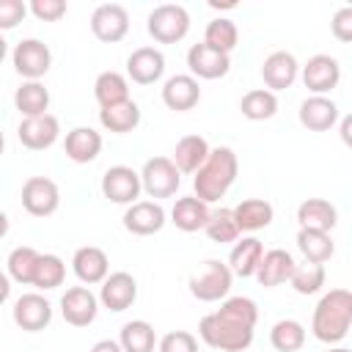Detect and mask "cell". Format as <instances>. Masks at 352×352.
Segmentation results:
<instances>
[{"instance_id": "f6af8a7d", "label": "cell", "mask_w": 352, "mask_h": 352, "mask_svg": "<svg viewBox=\"0 0 352 352\" xmlns=\"http://www.w3.org/2000/svg\"><path fill=\"white\" fill-rule=\"evenodd\" d=\"M330 30H333V36L338 41H344V44L352 41V8L349 6H344V8L336 11V16L330 22Z\"/></svg>"}, {"instance_id": "603a6c76", "label": "cell", "mask_w": 352, "mask_h": 352, "mask_svg": "<svg viewBox=\"0 0 352 352\" xmlns=\"http://www.w3.org/2000/svg\"><path fill=\"white\" fill-rule=\"evenodd\" d=\"M338 121V104L327 96H308L300 104V124L311 132H324Z\"/></svg>"}, {"instance_id": "9c48e42d", "label": "cell", "mask_w": 352, "mask_h": 352, "mask_svg": "<svg viewBox=\"0 0 352 352\" xmlns=\"http://www.w3.org/2000/svg\"><path fill=\"white\" fill-rule=\"evenodd\" d=\"M50 63H52V52L38 38H25L14 47V69L28 80L44 77L50 72Z\"/></svg>"}, {"instance_id": "7bdbcfd3", "label": "cell", "mask_w": 352, "mask_h": 352, "mask_svg": "<svg viewBox=\"0 0 352 352\" xmlns=\"http://www.w3.org/2000/svg\"><path fill=\"white\" fill-rule=\"evenodd\" d=\"M28 14V6L22 0H0V30L16 28Z\"/></svg>"}, {"instance_id": "5bb4252c", "label": "cell", "mask_w": 352, "mask_h": 352, "mask_svg": "<svg viewBox=\"0 0 352 352\" xmlns=\"http://www.w3.org/2000/svg\"><path fill=\"white\" fill-rule=\"evenodd\" d=\"M187 66L195 77H204V80H217V77H226L228 69H231V60L226 52H217L212 50L209 44H192L187 50Z\"/></svg>"}, {"instance_id": "9a60e30c", "label": "cell", "mask_w": 352, "mask_h": 352, "mask_svg": "<svg viewBox=\"0 0 352 352\" xmlns=\"http://www.w3.org/2000/svg\"><path fill=\"white\" fill-rule=\"evenodd\" d=\"M14 322L28 333H38L52 322V305L36 292L22 294L14 302Z\"/></svg>"}, {"instance_id": "836d02e7", "label": "cell", "mask_w": 352, "mask_h": 352, "mask_svg": "<svg viewBox=\"0 0 352 352\" xmlns=\"http://www.w3.org/2000/svg\"><path fill=\"white\" fill-rule=\"evenodd\" d=\"M154 327L143 319H132L121 327V336H118V344L124 352H154Z\"/></svg>"}, {"instance_id": "6da1fadb", "label": "cell", "mask_w": 352, "mask_h": 352, "mask_svg": "<svg viewBox=\"0 0 352 352\" xmlns=\"http://www.w3.org/2000/svg\"><path fill=\"white\" fill-rule=\"evenodd\" d=\"M258 308L250 297H228L214 314H206L198 324L204 344L220 352H245L253 341Z\"/></svg>"}, {"instance_id": "f907efd6", "label": "cell", "mask_w": 352, "mask_h": 352, "mask_svg": "<svg viewBox=\"0 0 352 352\" xmlns=\"http://www.w3.org/2000/svg\"><path fill=\"white\" fill-rule=\"evenodd\" d=\"M6 52H8V44H6V38L0 36V63H3V58H6Z\"/></svg>"}, {"instance_id": "f1b7e54d", "label": "cell", "mask_w": 352, "mask_h": 352, "mask_svg": "<svg viewBox=\"0 0 352 352\" xmlns=\"http://www.w3.org/2000/svg\"><path fill=\"white\" fill-rule=\"evenodd\" d=\"M231 212H234L239 231H258V228H267L272 223V206L264 198H245Z\"/></svg>"}, {"instance_id": "2e32d148", "label": "cell", "mask_w": 352, "mask_h": 352, "mask_svg": "<svg viewBox=\"0 0 352 352\" xmlns=\"http://www.w3.org/2000/svg\"><path fill=\"white\" fill-rule=\"evenodd\" d=\"M162 226H165V209L154 201H135L124 212V228L129 234L148 236V234H157Z\"/></svg>"}, {"instance_id": "5b68a950", "label": "cell", "mask_w": 352, "mask_h": 352, "mask_svg": "<svg viewBox=\"0 0 352 352\" xmlns=\"http://www.w3.org/2000/svg\"><path fill=\"white\" fill-rule=\"evenodd\" d=\"M231 278L234 275H231L228 264H223L217 258H206L204 267L190 278V292L201 302H214V300H223L228 294Z\"/></svg>"}, {"instance_id": "c3c4849f", "label": "cell", "mask_w": 352, "mask_h": 352, "mask_svg": "<svg viewBox=\"0 0 352 352\" xmlns=\"http://www.w3.org/2000/svg\"><path fill=\"white\" fill-rule=\"evenodd\" d=\"M6 234H8V217H6L3 212H0V239H3Z\"/></svg>"}, {"instance_id": "484cf974", "label": "cell", "mask_w": 352, "mask_h": 352, "mask_svg": "<svg viewBox=\"0 0 352 352\" xmlns=\"http://www.w3.org/2000/svg\"><path fill=\"white\" fill-rule=\"evenodd\" d=\"M209 157V143L206 138L201 135H184L179 143H176V151H173V165L179 173H195L204 160Z\"/></svg>"}, {"instance_id": "b9f144b4", "label": "cell", "mask_w": 352, "mask_h": 352, "mask_svg": "<svg viewBox=\"0 0 352 352\" xmlns=\"http://www.w3.org/2000/svg\"><path fill=\"white\" fill-rule=\"evenodd\" d=\"M160 352H198V341L187 330H170L162 336Z\"/></svg>"}, {"instance_id": "4316f807", "label": "cell", "mask_w": 352, "mask_h": 352, "mask_svg": "<svg viewBox=\"0 0 352 352\" xmlns=\"http://www.w3.org/2000/svg\"><path fill=\"white\" fill-rule=\"evenodd\" d=\"M264 256V248L256 236H245L242 242H236L231 248V256H228V270L231 275H239V278H253L256 275V267Z\"/></svg>"}, {"instance_id": "8992f818", "label": "cell", "mask_w": 352, "mask_h": 352, "mask_svg": "<svg viewBox=\"0 0 352 352\" xmlns=\"http://www.w3.org/2000/svg\"><path fill=\"white\" fill-rule=\"evenodd\" d=\"M138 176H140V190H146L151 198H170L182 184V173L176 170L173 160H168V157L146 160V165Z\"/></svg>"}, {"instance_id": "52a82bcc", "label": "cell", "mask_w": 352, "mask_h": 352, "mask_svg": "<svg viewBox=\"0 0 352 352\" xmlns=\"http://www.w3.org/2000/svg\"><path fill=\"white\" fill-rule=\"evenodd\" d=\"M91 30L104 44L121 41L126 36V30H129V14H126V8L118 6V3H102V6H96L94 14H91Z\"/></svg>"}, {"instance_id": "8fae6325", "label": "cell", "mask_w": 352, "mask_h": 352, "mask_svg": "<svg viewBox=\"0 0 352 352\" xmlns=\"http://www.w3.org/2000/svg\"><path fill=\"white\" fill-rule=\"evenodd\" d=\"M96 311H99V300L85 286H72L60 297V314L74 327H88L96 319Z\"/></svg>"}, {"instance_id": "ee69618b", "label": "cell", "mask_w": 352, "mask_h": 352, "mask_svg": "<svg viewBox=\"0 0 352 352\" xmlns=\"http://www.w3.org/2000/svg\"><path fill=\"white\" fill-rule=\"evenodd\" d=\"M30 11L41 22H58L66 14V3L63 0H33L30 3Z\"/></svg>"}, {"instance_id": "ab89813d", "label": "cell", "mask_w": 352, "mask_h": 352, "mask_svg": "<svg viewBox=\"0 0 352 352\" xmlns=\"http://www.w3.org/2000/svg\"><path fill=\"white\" fill-rule=\"evenodd\" d=\"M289 283L294 286L297 294H316L324 286V267L322 264H314V261L294 264Z\"/></svg>"}, {"instance_id": "1f68e13d", "label": "cell", "mask_w": 352, "mask_h": 352, "mask_svg": "<svg viewBox=\"0 0 352 352\" xmlns=\"http://www.w3.org/2000/svg\"><path fill=\"white\" fill-rule=\"evenodd\" d=\"M297 248H300V253L305 256V261H314V264H324V261L333 256V250H336L330 234L314 231V228H300V234H297Z\"/></svg>"}, {"instance_id": "3957f363", "label": "cell", "mask_w": 352, "mask_h": 352, "mask_svg": "<svg viewBox=\"0 0 352 352\" xmlns=\"http://www.w3.org/2000/svg\"><path fill=\"white\" fill-rule=\"evenodd\" d=\"M352 324V294L346 289H330L314 308L311 330L319 341L336 344L349 333Z\"/></svg>"}, {"instance_id": "4fadbf2b", "label": "cell", "mask_w": 352, "mask_h": 352, "mask_svg": "<svg viewBox=\"0 0 352 352\" xmlns=\"http://www.w3.org/2000/svg\"><path fill=\"white\" fill-rule=\"evenodd\" d=\"M102 192L113 204H135L140 195V176L126 165H113L102 176Z\"/></svg>"}, {"instance_id": "30bf717a", "label": "cell", "mask_w": 352, "mask_h": 352, "mask_svg": "<svg viewBox=\"0 0 352 352\" xmlns=\"http://www.w3.org/2000/svg\"><path fill=\"white\" fill-rule=\"evenodd\" d=\"M16 135H19V143H22L25 148H30V151H44V148H50V146L58 140L60 124H58V118H55L52 113L33 116V118H25V121L19 124Z\"/></svg>"}, {"instance_id": "bcb514c9", "label": "cell", "mask_w": 352, "mask_h": 352, "mask_svg": "<svg viewBox=\"0 0 352 352\" xmlns=\"http://www.w3.org/2000/svg\"><path fill=\"white\" fill-rule=\"evenodd\" d=\"M91 352H124V349H121L118 341H113V338H102V341H96V344L91 346Z\"/></svg>"}, {"instance_id": "ffe728a7", "label": "cell", "mask_w": 352, "mask_h": 352, "mask_svg": "<svg viewBox=\"0 0 352 352\" xmlns=\"http://www.w3.org/2000/svg\"><path fill=\"white\" fill-rule=\"evenodd\" d=\"M292 270H294V258H292V253L283 250V248H272V250H267V253L261 256V261H258L253 278H258L261 286L272 289V286L286 283V280L292 278Z\"/></svg>"}, {"instance_id": "d6a6232c", "label": "cell", "mask_w": 352, "mask_h": 352, "mask_svg": "<svg viewBox=\"0 0 352 352\" xmlns=\"http://www.w3.org/2000/svg\"><path fill=\"white\" fill-rule=\"evenodd\" d=\"M94 96L102 107H110V104H121L129 99V85L124 80V74L118 72H102L94 82Z\"/></svg>"}, {"instance_id": "681fc988", "label": "cell", "mask_w": 352, "mask_h": 352, "mask_svg": "<svg viewBox=\"0 0 352 352\" xmlns=\"http://www.w3.org/2000/svg\"><path fill=\"white\" fill-rule=\"evenodd\" d=\"M349 124H352V118H344V124H341V135L346 143H349Z\"/></svg>"}, {"instance_id": "f546056e", "label": "cell", "mask_w": 352, "mask_h": 352, "mask_svg": "<svg viewBox=\"0 0 352 352\" xmlns=\"http://www.w3.org/2000/svg\"><path fill=\"white\" fill-rule=\"evenodd\" d=\"M14 107L25 116V118H33V116H44L47 107H50V91L38 82V80H28L16 88L14 94Z\"/></svg>"}, {"instance_id": "4dcf8cb0", "label": "cell", "mask_w": 352, "mask_h": 352, "mask_svg": "<svg viewBox=\"0 0 352 352\" xmlns=\"http://www.w3.org/2000/svg\"><path fill=\"white\" fill-rule=\"evenodd\" d=\"M99 121L104 129L116 132V135H124V132H132L138 124H140V107L126 99L121 104H110V107H102L99 110Z\"/></svg>"}, {"instance_id": "44dd1931", "label": "cell", "mask_w": 352, "mask_h": 352, "mask_svg": "<svg viewBox=\"0 0 352 352\" xmlns=\"http://www.w3.org/2000/svg\"><path fill=\"white\" fill-rule=\"evenodd\" d=\"M198 99H201V85H198V80L190 77V74H173V77H168L165 85H162V102H165L170 110H176V113L195 107Z\"/></svg>"}, {"instance_id": "d590c367", "label": "cell", "mask_w": 352, "mask_h": 352, "mask_svg": "<svg viewBox=\"0 0 352 352\" xmlns=\"http://www.w3.org/2000/svg\"><path fill=\"white\" fill-rule=\"evenodd\" d=\"M270 341L278 352H297L305 344V327L297 319H280L270 330Z\"/></svg>"}, {"instance_id": "7c38bea8", "label": "cell", "mask_w": 352, "mask_h": 352, "mask_svg": "<svg viewBox=\"0 0 352 352\" xmlns=\"http://www.w3.org/2000/svg\"><path fill=\"white\" fill-rule=\"evenodd\" d=\"M338 80H341V66L330 55H314L302 66V82L314 96H322V94L333 91L338 85Z\"/></svg>"}, {"instance_id": "e0dca14e", "label": "cell", "mask_w": 352, "mask_h": 352, "mask_svg": "<svg viewBox=\"0 0 352 352\" xmlns=\"http://www.w3.org/2000/svg\"><path fill=\"white\" fill-rule=\"evenodd\" d=\"M138 297V280L129 272H113L102 280V292H99V302L110 311H126Z\"/></svg>"}, {"instance_id": "74e56055", "label": "cell", "mask_w": 352, "mask_h": 352, "mask_svg": "<svg viewBox=\"0 0 352 352\" xmlns=\"http://www.w3.org/2000/svg\"><path fill=\"white\" fill-rule=\"evenodd\" d=\"M236 38H239L236 25H234L231 19H226V16L212 19V22L206 25V33H204V44H209L212 50L226 52V55H228V52L236 47Z\"/></svg>"}, {"instance_id": "8d00e7d4", "label": "cell", "mask_w": 352, "mask_h": 352, "mask_svg": "<svg viewBox=\"0 0 352 352\" xmlns=\"http://www.w3.org/2000/svg\"><path fill=\"white\" fill-rule=\"evenodd\" d=\"M63 278H66V264L60 261V256L44 253V256H38V261H36L30 286H36V289H55V286L63 283Z\"/></svg>"}, {"instance_id": "7402d4cb", "label": "cell", "mask_w": 352, "mask_h": 352, "mask_svg": "<svg viewBox=\"0 0 352 352\" xmlns=\"http://www.w3.org/2000/svg\"><path fill=\"white\" fill-rule=\"evenodd\" d=\"M72 267H74V275L82 283H102L107 278L110 261H107V253L102 248L85 245V248H77V253L72 258Z\"/></svg>"}, {"instance_id": "e575fe53", "label": "cell", "mask_w": 352, "mask_h": 352, "mask_svg": "<svg viewBox=\"0 0 352 352\" xmlns=\"http://www.w3.org/2000/svg\"><path fill=\"white\" fill-rule=\"evenodd\" d=\"M239 110H242V116L250 118V121H264V118H272V116L278 113V99H275V94L267 91V88H253V91H248V94L242 96Z\"/></svg>"}, {"instance_id": "d6986e66", "label": "cell", "mask_w": 352, "mask_h": 352, "mask_svg": "<svg viewBox=\"0 0 352 352\" xmlns=\"http://www.w3.org/2000/svg\"><path fill=\"white\" fill-rule=\"evenodd\" d=\"M297 72H300V66H297L294 55L292 52H283V50L267 55L264 63H261V77L267 82V91H283V88H289L297 80Z\"/></svg>"}, {"instance_id": "277c9868", "label": "cell", "mask_w": 352, "mask_h": 352, "mask_svg": "<svg viewBox=\"0 0 352 352\" xmlns=\"http://www.w3.org/2000/svg\"><path fill=\"white\" fill-rule=\"evenodd\" d=\"M148 33L154 36V41L160 44H176L187 36L190 30V14L184 6L176 3H162L148 14Z\"/></svg>"}, {"instance_id": "7a4b0ae2", "label": "cell", "mask_w": 352, "mask_h": 352, "mask_svg": "<svg viewBox=\"0 0 352 352\" xmlns=\"http://www.w3.org/2000/svg\"><path fill=\"white\" fill-rule=\"evenodd\" d=\"M236 168H239L236 165V154L228 146L209 148V157L204 160V165L195 170V179H192L195 198L204 201V204L220 201L228 192V187L234 184Z\"/></svg>"}, {"instance_id": "816d5d0a", "label": "cell", "mask_w": 352, "mask_h": 352, "mask_svg": "<svg viewBox=\"0 0 352 352\" xmlns=\"http://www.w3.org/2000/svg\"><path fill=\"white\" fill-rule=\"evenodd\" d=\"M3 148H6V138H3V132H0V157H3Z\"/></svg>"}, {"instance_id": "83f0119b", "label": "cell", "mask_w": 352, "mask_h": 352, "mask_svg": "<svg viewBox=\"0 0 352 352\" xmlns=\"http://www.w3.org/2000/svg\"><path fill=\"white\" fill-rule=\"evenodd\" d=\"M170 220H173V226L176 228H182V231H198V228H204L206 226V220H209V206L204 204V201H198L195 195H187V198H179L176 204H173V209H170Z\"/></svg>"}, {"instance_id": "d4e9b609", "label": "cell", "mask_w": 352, "mask_h": 352, "mask_svg": "<svg viewBox=\"0 0 352 352\" xmlns=\"http://www.w3.org/2000/svg\"><path fill=\"white\" fill-rule=\"evenodd\" d=\"M297 220H300V228H314V231L330 234L338 220V212L324 198H308L297 206Z\"/></svg>"}, {"instance_id": "ac0fdd59", "label": "cell", "mask_w": 352, "mask_h": 352, "mask_svg": "<svg viewBox=\"0 0 352 352\" xmlns=\"http://www.w3.org/2000/svg\"><path fill=\"white\" fill-rule=\"evenodd\" d=\"M165 72V55L154 47H138L129 58H126V74L132 77V82L138 85H151L162 77Z\"/></svg>"}, {"instance_id": "ba28073f", "label": "cell", "mask_w": 352, "mask_h": 352, "mask_svg": "<svg viewBox=\"0 0 352 352\" xmlns=\"http://www.w3.org/2000/svg\"><path fill=\"white\" fill-rule=\"evenodd\" d=\"M60 204V192H58V184L47 176H30L25 184H22V206L36 214V217H47L58 209Z\"/></svg>"}, {"instance_id": "cb8c5ba5", "label": "cell", "mask_w": 352, "mask_h": 352, "mask_svg": "<svg viewBox=\"0 0 352 352\" xmlns=\"http://www.w3.org/2000/svg\"><path fill=\"white\" fill-rule=\"evenodd\" d=\"M63 148H66V157L72 162H80V165L94 162L99 157V151H102V135L96 129H91V126H74L66 135Z\"/></svg>"}, {"instance_id": "f5cc1de1", "label": "cell", "mask_w": 352, "mask_h": 352, "mask_svg": "<svg viewBox=\"0 0 352 352\" xmlns=\"http://www.w3.org/2000/svg\"><path fill=\"white\" fill-rule=\"evenodd\" d=\"M330 352H349V349H344V346H338V349H330Z\"/></svg>"}, {"instance_id": "60d3db41", "label": "cell", "mask_w": 352, "mask_h": 352, "mask_svg": "<svg viewBox=\"0 0 352 352\" xmlns=\"http://www.w3.org/2000/svg\"><path fill=\"white\" fill-rule=\"evenodd\" d=\"M206 236L217 245H226V242H234L239 236V228H236V220H234V212L231 209H217V212H209V220L204 226Z\"/></svg>"}, {"instance_id": "f35d334b", "label": "cell", "mask_w": 352, "mask_h": 352, "mask_svg": "<svg viewBox=\"0 0 352 352\" xmlns=\"http://www.w3.org/2000/svg\"><path fill=\"white\" fill-rule=\"evenodd\" d=\"M38 250L30 248V245H19L8 253V275L16 280V283H30L33 280V270H36V261H38Z\"/></svg>"}, {"instance_id": "7dc6e473", "label": "cell", "mask_w": 352, "mask_h": 352, "mask_svg": "<svg viewBox=\"0 0 352 352\" xmlns=\"http://www.w3.org/2000/svg\"><path fill=\"white\" fill-rule=\"evenodd\" d=\"M8 294H11V280L6 272H0V305L8 300Z\"/></svg>"}]
</instances>
